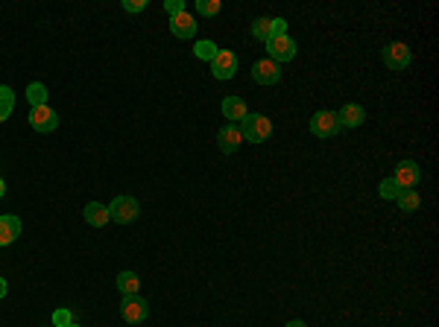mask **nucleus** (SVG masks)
Listing matches in <instances>:
<instances>
[{
  "mask_svg": "<svg viewBox=\"0 0 439 327\" xmlns=\"http://www.w3.org/2000/svg\"><path fill=\"white\" fill-rule=\"evenodd\" d=\"M240 132H244V140H249V144H264L273 135V123L264 115H246V120L240 123Z\"/></svg>",
  "mask_w": 439,
  "mask_h": 327,
  "instance_id": "obj_1",
  "label": "nucleus"
},
{
  "mask_svg": "<svg viewBox=\"0 0 439 327\" xmlns=\"http://www.w3.org/2000/svg\"><path fill=\"white\" fill-rule=\"evenodd\" d=\"M138 213H141V205L135 202L132 196H115V202L109 205V217L115 219L118 225H129L138 219Z\"/></svg>",
  "mask_w": 439,
  "mask_h": 327,
  "instance_id": "obj_2",
  "label": "nucleus"
},
{
  "mask_svg": "<svg viewBox=\"0 0 439 327\" xmlns=\"http://www.w3.org/2000/svg\"><path fill=\"white\" fill-rule=\"evenodd\" d=\"M147 316H150V304L141 295H126L120 301V319L126 324H141Z\"/></svg>",
  "mask_w": 439,
  "mask_h": 327,
  "instance_id": "obj_3",
  "label": "nucleus"
},
{
  "mask_svg": "<svg viewBox=\"0 0 439 327\" xmlns=\"http://www.w3.org/2000/svg\"><path fill=\"white\" fill-rule=\"evenodd\" d=\"M30 126L38 135H50L59 126V115L50 106H35V108H30Z\"/></svg>",
  "mask_w": 439,
  "mask_h": 327,
  "instance_id": "obj_4",
  "label": "nucleus"
},
{
  "mask_svg": "<svg viewBox=\"0 0 439 327\" xmlns=\"http://www.w3.org/2000/svg\"><path fill=\"white\" fill-rule=\"evenodd\" d=\"M392 181L399 184V190H416V184L422 181V169L416 161H401L395 164V176Z\"/></svg>",
  "mask_w": 439,
  "mask_h": 327,
  "instance_id": "obj_5",
  "label": "nucleus"
},
{
  "mask_svg": "<svg viewBox=\"0 0 439 327\" xmlns=\"http://www.w3.org/2000/svg\"><path fill=\"white\" fill-rule=\"evenodd\" d=\"M266 53H270V59L276 65L290 62L293 56H296V41L290 35H273L270 41H266Z\"/></svg>",
  "mask_w": 439,
  "mask_h": 327,
  "instance_id": "obj_6",
  "label": "nucleus"
},
{
  "mask_svg": "<svg viewBox=\"0 0 439 327\" xmlns=\"http://www.w3.org/2000/svg\"><path fill=\"white\" fill-rule=\"evenodd\" d=\"M310 132L317 137H334L340 132V120H337V111H317L310 117Z\"/></svg>",
  "mask_w": 439,
  "mask_h": 327,
  "instance_id": "obj_7",
  "label": "nucleus"
},
{
  "mask_svg": "<svg viewBox=\"0 0 439 327\" xmlns=\"http://www.w3.org/2000/svg\"><path fill=\"white\" fill-rule=\"evenodd\" d=\"M410 59H413V53H410L404 41H392V44L384 47V65L390 70H404L410 65Z\"/></svg>",
  "mask_w": 439,
  "mask_h": 327,
  "instance_id": "obj_8",
  "label": "nucleus"
},
{
  "mask_svg": "<svg viewBox=\"0 0 439 327\" xmlns=\"http://www.w3.org/2000/svg\"><path fill=\"white\" fill-rule=\"evenodd\" d=\"M211 74H214V79H232L237 74V56L232 50H220L211 62Z\"/></svg>",
  "mask_w": 439,
  "mask_h": 327,
  "instance_id": "obj_9",
  "label": "nucleus"
},
{
  "mask_svg": "<svg viewBox=\"0 0 439 327\" xmlns=\"http://www.w3.org/2000/svg\"><path fill=\"white\" fill-rule=\"evenodd\" d=\"M252 79L258 85H276L281 79V65H276L273 59H258L252 65Z\"/></svg>",
  "mask_w": 439,
  "mask_h": 327,
  "instance_id": "obj_10",
  "label": "nucleus"
},
{
  "mask_svg": "<svg viewBox=\"0 0 439 327\" xmlns=\"http://www.w3.org/2000/svg\"><path fill=\"white\" fill-rule=\"evenodd\" d=\"M240 144H244V132H240V126L229 123V126H223L220 135H217V146L225 152V155H234L240 149Z\"/></svg>",
  "mask_w": 439,
  "mask_h": 327,
  "instance_id": "obj_11",
  "label": "nucleus"
},
{
  "mask_svg": "<svg viewBox=\"0 0 439 327\" xmlns=\"http://www.w3.org/2000/svg\"><path fill=\"white\" fill-rule=\"evenodd\" d=\"M170 33L176 38H193L196 35V21H193V15H188V9L170 15Z\"/></svg>",
  "mask_w": 439,
  "mask_h": 327,
  "instance_id": "obj_12",
  "label": "nucleus"
},
{
  "mask_svg": "<svg viewBox=\"0 0 439 327\" xmlns=\"http://www.w3.org/2000/svg\"><path fill=\"white\" fill-rule=\"evenodd\" d=\"M337 120H340V129H358V126L366 123V111L358 103H346L337 111Z\"/></svg>",
  "mask_w": 439,
  "mask_h": 327,
  "instance_id": "obj_13",
  "label": "nucleus"
},
{
  "mask_svg": "<svg viewBox=\"0 0 439 327\" xmlns=\"http://www.w3.org/2000/svg\"><path fill=\"white\" fill-rule=\"evenodd\" d=\"M246 115H249V108H246V103L240 97H225L223 99V117H229V123L240 126L246 120Z\"/></svg>",
  "mask_w": 439,
  "mask_h": 327,
  "instance_id": "obj_14",
  "label": "nucleus"
},
{
  "mask_svg": "<svg viewBox=\"0 0 439 327\" xmlns=\"http://www.w3.org/2000/svg\"><path fill=\"white\" fill-rule=\"evenodd\" d=\"M21 234V219L18 217H0V249L12 246Z\"/></svg>",
  "mask_w": 439,
  "mask_h": 327,
  "instance_id": "obj_15",
  "label": "nucleus"
},
{
  "mask_svg": "<svg viewBox=\"0 0 439 327\" xmlns=\"http://www.w3.org/2000/svg\"><path fill=\"white\" fill-rule=\"evenodd\" d=\"M82 213H85V222L94 225V228H103V225L111 219V217H109V208L100 205V202H88Z\"/></svg>",
  "mask_w": 439,
  "mask_h": 327,
  "instance_id": "obj_16",
  "label": "nucleus"
},
{
  "mask_svg": "<svg viewBox=\"0 0 439 327\" xmlns=\"http://www.w3.org/2000/svg\"><path fill=\"white\" fill-rule=\"evenodd\" d=\"M118 292L126 298V295H138L141 292V278L135 272H120L118 275Z\"/></svg>",
  "mask_w": 439,
  "mask_h": 327,
  "instance_id": "obj_17",
  "label": "nucleus"
},
{
  "mask_svg": "<svg viewBox=\"0 0 439 327\" xmlns=\"http://www.w3.org/2000/svg\"><path fill=\"white\" fill-rule=\"evenodd\" d=\"M395 202H399V210L413 213V210H419V205H422V196H419L416 190H399Z\"/></svg>",
  "mask_w": 439,
  "mask_h": 327,
  "instance_id": "obj_18",
  "label": "nucleus"
},
{
  "mask_svg": "<svg viewBox=\"0 0 439 327\" xmlns=\"http://www.w3.org/2000/svg\"><path fill=\"white\" fill-rule=\"evenodd\" d=\"M252 38H258V41H270L273 38V18H255L252 21Z\"/></svg>",
  "mask_w": 439,
  "mask_h": 327,
  "instance_id": "obj_19",
  "label": "nucleus"
},
{
  "mask_svg": "<svg viewBox=\"0 0 439 327\" xmlns=\"http://www.w3.org/2000/svg\"><path fill=\"white\" fill-rule=\"evenodd\" d=\"M12 108H15V94H12L9 85H0V123L9 120Z\"/></svg>",
  "mask_w": 439,
  "mask_h": 327,
  "instance_id": "obj_20",
  "label": "nucleus"
},
{
  "mask_svg": "<svg viewBox=\"0 0 439 327\" xmlns=\"http://www.w3.org/2000/svg\"><path fill=\"white\" fill-rule=\"evenodd\" d=\"M193 53H196V59H202V62H214V56L220 53V47L214 44V41H196V47H193Z\"/></svg>",
  "mask_w": 439,
  "mask_h": 327,
  "instance_id": "obj_21",
  "label": "nucleus"
},
{
  "mask_svg": "<svg viewBox=\"0 0 439 327\" xmlns=\"http://www.w3.org/2000/svg\"><path fill=\"white\" fill-rule=\"evenodd\" d=\"M26 99H30V106H47V88L41 82H33L30 88H26Z\"/></svg>",
  "mask_w": 439,
  "mask_h": 327,
  "instance_id": "obj_22",
  "label": "nucleus"
},
{
  "mask_svg": "<svg viewBox=\"0 0 439 327\" xmlns=\"http://www.w3.org/2000/svg\"><path fill=\"white\" fill-rule=\"evenodd\" d=\"M220 9H223L220 0H196V12H200L202 18H214V15H220Z\"/></svg>",
  "mask_w": 439,
  "mask_h": 327,
  "instance_id": "obj_23",
  "label": "nucleus"
},
{
  "mask_svg": "<svg viewBox=\"0 0 439 327\" xmlns=\"http://www.w3.org/2000/svg\"><path fill=\"white\" fill-rule=\"evenodd\" d=\"M378 193L384 196V199H395L399 196V184H395L392 178H387V181H381V187H378Z\"/></svg>",
  "mask_w": 439,
  "mask_h": 327,
  "instance_id": "obj_24",
  "label": "nucleus"
},
{
  "mask_svg": "<svg viewBox=\"0 0 439 327\" xmlns=\"http://www.w3.org/2000/svg\"><path fill=\"white\" fill-rule=\"evenodd\" d=\"M70 321H74V319H70L67 310H56V312H53V327H67Z\"/></svg>",
  "mask_w": 439,
  "mask_h": 327,
  "instance_id": "obj_25",
  "label": "nucleus"
},
{
  "mask_svg": "<svg viewBox=\"0 0 439 327\" xmlns=\"http://www.w3.org/2000/svg\"><path fill=\"white\" fill-rule=\"evenodd\" d=\"M150 3H147V0H123V9L126 12H144Z\"/></svg>",
  "mask_w": 439,
  "mask_h": 327,
  "instance_id": "obj_26",
  "label": "nucleus"
},
{
  "mask_svg": "<svg viewBox=\"0 0 439 327\" xmlns=\"http://www.w3.org/2000/svg\"><path fill=\"white\" fill-rule=\"evenodd\" d=\"M182 9H188L182 0H164V12H167V15H176V12H182Z\"/></svg>",
  "mask_w": 439,
  "mask_h": 327,
  "instance_id": "obj_27",
  "label": "nucleus"
},
{
  "mask_svg": "<svg viewBox=\"0 0 439 327\" xmlns=\"http://www.w3.org/2000/svg\"><path fill=\"white\" fill-rule=\"evenodd\" d=\"M273 35H287V21L285 18H273Z\"/></svg>",
  "mask_w": 439,
  "mask_h": 327,
  "instance_id": "obj_28",
  "label": "nucleus"
},
{
  "mask_svg": "<svg viewBox=\"0 0 439 327\" xmlns=\"http://www.w3.org/2000/svg\"><path fill=\"white\" fill-rule=\"evenodd\" d=\"M6 292H9V287H6V280L0 278V298H6Z\"/></svg>",
  "mask_w": 439,
  "mask_h": 327,
  "instance_id": "obj_29",
  "label": "nucleus"
},
{
  "mask_svg": "<svg viewBox=\"0 0 439 327\" xmlns=\"http://www.w3.org/2000/svg\"><path fill=\"white\" fill-rule=\"evenodd\" d=\"M285 327H308V324H305V321H287Z\"/></svg>",
  "mask_w": 439,
  "mask_h": 327,
  "instance_id": "obj_30",
  "label": "nucleus"
},
{
  "mask_svg": "<svg viewBox=\"0 0 439 327\" xmlns=\"http://www.w3.org/2000/svg\"><path fill=\"white\" fill-rule=\"evenodd\" d=\"M3 193H6V181L0 178V199H3Z\"/></svg>",
  "mask_w": 439,
  "mask_h": 327,
  "instance_id": "obj_31",
  "label": "nucleus"
},
{
  "mask_svg": "<svg viewBox=\"0 0 439 327\" xmlns=\"http://www.w3.org/2000/svg\"><path fill=\"white\" fill-rule=\"evenodd\" d=\"M67 327H79V324H74V321H70V324H67Z\"/></svg>",
  "mask_w": 439,
  "mask_h": 327,
  "instance_id": "obj_32",
  "label": "nucleus"
}]
</instances>
